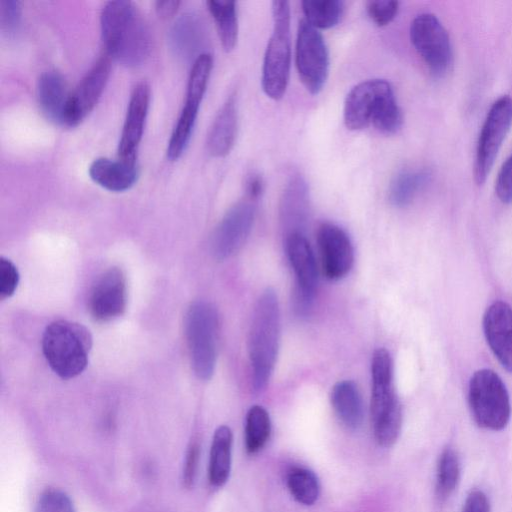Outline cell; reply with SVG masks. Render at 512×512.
Instances as JSON below:
<instances>
[{
    "label": "cell",
    "instance_id": "obj_14",
    "mask_svg": "<svg viewBox=\"0 0 512 512\" xmlns=\"http://www.w3.org/2000/svg\"><path fill=\"white\" fill-rule=\"evenodd\" d=\"M254 218L255 208L249 202H239L228 210L212 237V253L217 259L229 258L243 246Z\"/></svg>",
    "mask_w": 512,
    "mask_h": 512
},
{
    "label": "cell",
    "instance_id": "obj_41",
    "mask_svg": "<svg viewBox=\"0 0 512 512\" xmlns=\"http://www.w3.org/2000/svg\"><path fill=\"white\" fill-rule=\"evenodd\" d=\"M264 190L263 178L258 174L250 175L245 182V191L250 199H257Z\"/></svg>",
    "mask_w": 512,
    "mask_h": 512
},
{
    "label": "cell",
    "instance_id": "obj_23",
    "mask_svg": "<svg viewBox=\"0 0 512 512\" xmlns=\"http://www.w3.org/2000/svg\"><path fill=\"white\" fill-rule=\"evenodd\" d=\"M330 401L335 414L348 429L359 428L363 421V402L357 385L351 380L337 382L331 389Z\"/></svg>",
    "mask_w": 512,
    "mask_h": 512
},
{
    "label": "cell",
    "instance_id": "obj_12",
    "mask_svg": "<svg viewBox=\"0 0 512 512\" xmlns=\"http://www.w3.org/2000/svg\"><path fill=\"white\" fill-rule=\"evenodd\" d=\"M285 248L296 280L292 298L293 310L298 317L305 318L312 310L318 284L314 253L301 232L287 234Z\"/></svg>",
    "mask_w": 512,
    "mask_h": 512
},
{
    "label": "cell",
    "instance_id": "obj_29",
    "mask_svg": "<svg viewBox=\"0 0 512 512\" xmlns=\"http://www.w3.org/2000/svg\"><path fill=\"white\" fill-rule=\"evenodd\" d=\"M305 20L316 29H329L337 25L344 12L340 0H306L302 2Z\"/></svg>",
    "mask_w": 512,
    "mask_h": 512
},
{
    "label": "cell",
    "instance_id": "obj_22",
    "mask_svg": "<svg viewBox=\"0 0 512 512\" xmlns=\"http://www.w3.org/2000/svg\"><path fill=\"white\" fill-rule=\"evenodd\" d=\"M169 36L172 49L180 57L190 59L203 54L200 50L205 41V29L198 15L194 13L182 15L174 23Z\"/></svg>",
    "mask_w": 512,
    "mask_h": 512
},
{
    "label": "cell",
    "instance_id": "obj_21",
    "mask_svg": "<svg viewBox=\"0 0 512 512\" xmlns=\"http://www.w3.org/2000/svg\"><path fill=\"white\" fill-rule=\"evenodd\" d=\"M238 129L236 102L233 96L222 105L214 119L208 136L207 150L214 157H224L233 148Z\"/></svg>",
    "mask_w": 512,
    "mask_h": 512
},
{
    "label": "cell",
    "instance_id": "obj_13",
    "mask_svg": "<svg viewBox=\"0 0 512 512\" xmlns=\"http://www.w3.org/2000/svg\"><path fill=\"white\" fill-rule=\"evenodd\" d=\"M110 70V57L102 55L70 93L62 125L77 126L92 111L106 86Z\"/></svg>",
    "mask_w": 512,
    "mask_h": 512
},
{
    "label": "cell",
    "instance_id": "obj_4",
    "mask_svg": "<svg viewBox=\"0 0 512 512\" xmlns=\"http://www.w3.org/2000/svg\"><path fill=\"white\" fill-rule=\"evenodd\" d=\"M393 360L385 348L374 351L371 361V421L374 437L383 447L393 445L401 431V405L394 387Z\"/></svg>",
    "mask_w": 512,
    "mask_h": 512
},
{
    "label": "cell",
    "instance_id": "obj_38",
    "mask_svg": "<svg viewBox=\"0 0 512 512\" xmlns=\"http://www.w3.org/2000/svg\"><path fill=\"white\" fill-rule=\"evenodd\" d=\"M495 191L503 203L512 202V154L503 163L498 173Z\"/></svg>",
    "mask_w": 512,
    "mask_h": 512
},
{
    "label": "cell",
    "instance_id": "obj_42",
    "mask_svg": "<svg viewBox=\"0 0 512 512\" xmlns=\"http://www.w3.org/2000/svg\"><path fill=\"white\" fill-rule=\"evenodd\" d=\"M179 5V0H159L155 3V9L159 17L166 19L172 17L176 13Z\"/></svg>",
    "mask_w": 512,
    "mask_h": 512
},
{
    "label": "cell",
    "instance_id": "obj_15",
    "mask_svg": "<svg viewBox=\"0 0 512 512\" xmlns=\"http://www.w3.org/2000/svg\"><path fill=\"white\" fill-rule=\"evenodd\" d=\"M317 243L326 278L338 280L347 275L354 262L353 246L347 233L333 223H322L317 230Z\"/></svg>",
    "mask_w": 512,
    "mask_h": 512
},
{
    "label": "cell",
    "instance_id": "obj_32",
    "mask_svg": "<svg viewBox=\"0 0 512 512\" xmlns=\"http://www.w3.org/2000/svg\"><path fill=\"white\" fill-rule=\"evenodd\" d=\"M212 66L213 58L208 52L199 55L194 60L188 79L185 103L200 106L207 88Z\"/></svg>",
    "mask_w": 512,
    "mask_h": 512
},
{
    "label": "cell",
    "instance_id": "obj_27",
    "mask_svg": "<svg viewBox=\"0 0 512 512\" xmlns=\"http://www.w3.org/2000/svg\"><path fill=\"white\" fill-rule=\"evenodd\" d=\"M305 183L294 179L288 186L282 200L281 215L284 225L289 229L287 234L301 232L307 212V194Z\"/></svg>",
    "mask_w": 512,
    "mask_h": 512
},
{
    "label": "cell",
    "instance_id": "obj_3",
    "mask_svg": "<svg viewBox=\"0 0 512 512\" xmlns=\"http://www.w3.org/2000/svg\"><path fill=\"white\" fill-rule=\"evenodd\" d=\"M280 340V310L277 295L268 288L254 306L248 336L251 385L263 391L274 370Z\"/></svg>",
    "mask_w": 512,
    "mask_h": 512
},
{
    "label": "cell",
    "instance_id": "obj_20",
    "mask_svg": "<svg viewBox=\"0 0 512 512\" xmlns=\"http://www.w3.org/2000/svg\"><path fill=\"white\" fill-rule=\"evenodd\" d=\"M91 179L101 187L121 192L131 188L138 179L136 163L105 157L95 159L89 167Z\"/></svg>",
    "mask_w": 512,
    "mask_h": 512
},
{
    "label": "cell",
    "instance_id": "obj_6",
    "mask_svg": "<svg viewBox=\"0 0 512 512\" xmlns=\"http://www.w3.org/2000/svg\"><path fill=\"white\" fill-rule=\"evenodd\" d=\"M273 32L264 54L261 86L267 97L281 99L287 89L291 64L290 5L272 2Z\"/></svg>",
    "mask_w": 512,
    "mask_h": 512
},
{
    "label": "cell",
    "instance_id": "obj_17",
    "mask_svg": "<svg viewBox=\"0 0 512 512\" xmlns=\"http://www.w3.org/2000/svg\"><path fill=\"white\" fill-rule=\"evenodd\" d=\"M150 101V87L141 81L133 88L118 145L121 160L136 163Z\"/></svg>",
    "mask_w": 512,
    "mask_h": 512
},
{
    "label": "cell",
    "instance_id": "obj_8",
    "mask_svg": "<svg viewBox=\"0 0 512 512\" xmlns=\"http://www.w3.org/2000/svg\"><path fill=\"white\" fill-rule=\"evenodd\" d=\"M217 331L215 308L204 301L193 303L185 317V333L193 370L202 380L210 379L215 369Z\"/></svg>",
    "mask_w": 512,
    "mask_h": 512
},
{
    "label": "cell",
    "instance_id": "obj_10",
    "mask_svg": "<svg viewBox=\"0 0 512 512\" xmlns=\"http://www.w3.org/2000/svg\"><path fill=\"white\" fill-rule=\"evenodd\" d=\"M295 63L299 78L312 95L321 92L329 74V54L323 36L305 19L298 26Z\"/></svg>",
    "mask_w": 512,
    "mask_h": 512
},
{
    "label": "cell",
    "instance_id": "obj_30",
    "mask_svg": "<svg viewBox=\"0 0 512 512\" xmlns=\"http://www.w3.org/2000/svg\"><path fill=\"white\" fill-rule=\"evenodd\" d=\"M287 487L300 504L313 505L320 494V484L315 473L304 467H294L287 475Z\"/></svg>",
    "mask_w": 512,
    "mask_h": 512
},
{
    "label": "cell",
    "instance_id": "obj_18",
    "mask_svg": "<svg viewBox=\"0 0 512 512\" xmlns=\"http://www.w3.org/2000/svg\"><path fill=\"white\" fill-rule=\"evenodd\" d=\"M483 329L495 357L512 372V307L503 301L492 303L484 314Z\"/></svg>",
    "mask_w": 512,
    "mask_h": 512
},
{
    "label": "cell",
    "instance_id": "obj_39",
    "mask_svg": "<svg viewBox=\"0 0 512 512\" xmlns=\"http://www.w3.org/2000/svg\"><path fill=\"white\" fill-rule=\"evenodd\" d=\"M199 458V446L196 443L190 444L184 463L183 469V482L185 486L190 487L193 485L196 476V470Z\"/></svg>",
    "mask_w": 512,
    "mask_h": 512
},
{
    "label": "cell",
    "instance_id": "obj_19",
    "mask_svg": "<svg viewBox=\"0 0 512 512\" xmlns=\"http://www.w3.org/2000/svg\"><path fill=\"white\" fill-rule=\"evenodd\" d=\"M37 100L47 119L63 124L70 93L63 76L56 70L43 72L37 81Z\"/></svg>",
    "mask_w": 512,
    "mask_h": 512
},
{
    "label": "cell",
    "instance_id": "obj_35",
    "mask_svg": "<svg viewBox=\"0 0 512 512\" xmlns=\"http://www.w3.org/2000/svg\"><path fill=\"white\" fill-rule=\"evenodd\" d=\"M399 3L390 0H372L366 3L370 20L378 27L388 25L397 15Z\"/></svg>",
    "mask_w": 512,
    "mask_h": 512
},
{
    "label": "cell",
    "instance_id": "obj_33",
    "mask_svg": "<svg viewBox=\"0 0 512 512\" xmlns=\"http://www.w3.org/2000/svg\"><path fill=\"white\" fill-rule=\"evenodd\" d=\"M460 479V464L455 451L446 448L442 451L436 474V490L440 498L448 497L457 487Z\"/></svg>",
    "mask_w": 512,
    "mask_h": 512
},
{
    "label": "cell",
    "instance_id": "obj_40",
    "mask_svg": "<svg viewBox=\"0 0 512 512\" xmlns=\"http://www.w3.org/2000/svg\"><path fill=\"white\" fill-rule=\"evenodd\" d=\"M462 512H490L486 495L480 490L471 491L466 497Z\"/></svg>",
    "mask_w": 512,
    "mask_h": 512
},
{
    "label": "cell",
    "instance_id": "obj_11",
    "mask_svg": "<svg viewBox=\"0 0 512 512\" xmlns=\"http://www.w3.org/2000/svg\"><path fill=\"white\" fill-rule=\"evenodd\" d=\"M511 125L512 98L503 95L491 105L478 137L474 162L477 184L486 181Z\"/></svg>",
    "mask_w": 512,
    "mask_h": 512
},
{
    "label": "cell",
    "instance_id": "obj_1",
    "mask_svg": "<svg viewBox=\"0 0 512 512\" xmlns=\"http://www.w3.org/2000/svg\"><path fill=\"white\" fill-rule=\"evenodd\" d=\"M106 54L128 67L142 64L149 55L150 33L134 4L126 0L107 2L100 16Z\"/></svg>",
    "mask_w": 512,
    "mask_h": 512
},
{
    "label": "cell",
    "instance_id": "obj_25",
    "mask_svg": "<svg viewBox=\"0 0 512 512\" xmlns=\"http://www.w3.org/2000/svg\"><path fill=\"white\" fill-rule=\"evenodd\" d=\"M431 177L429 170L424 168L405 169L391 181L388 198L392 205L405 207L428 184Z\"/></svg>",
    "mask_w": 512,
    "mask_h": 512
},
{
    "label": "cell",
    "instance_id": "obj_5",
    "mask_svg": "<svg viewBox=\"0 0 512 512\" xmlns=\"http://www.w3.org/2000/svg\"><path fill=\"white\" fill-rule=\"evenodd\" d=\"M91 346L89 330L67 320L50 323L42 337V349L49 366L64 379L73 378L86 368Z\"/></svg>",
    "mask_w": 512,
    "mask_h": 512
},
{
    "label": "cell",
    "instance_id": "obj_16",
    "mask_svg": "<svg viewBox=\"0 0 512 512\" xmlns=\"http://www.w3.org/2000/svg\"><path fill=\"white\" fill-rule=\"evenodd\" d=\"M127 302L126 278L121 269L110 268L96 281L89 297L92 317L100 322L123 314Z\"/></svg>",
    "mask_w": 512,
    "mask_h": 512
},
{
    "label": "cell",
    "instance_id": "obj_2",
    "mask_svg": "<svg viewBox=\"0 0 512 512\" xmlns=\"http://www.w3.org/2000/svg\"><path fill=\"white\" fill-rule=\"evenodd\" d=\"M343 119L349 130H362L371 124L386 135L397 133L403 123L393 88L384 79H369L355 85L345 98Z\"/></svg>",
    "mask_w": 512,
    "mask_h": 512
},
{
    "label": "cell",
    "instance_id": "obj_7",
    "mask_svg": "<svg viewBox=\"0 0 512 512\" xmlns=\"http://www.w3.org/2000/svg\"><path fill=\"white\" fill-rule=\"evenodd\" d=\"M468 400L473 418L480 427L498 431L508 424L511 414L509 394L493 370L480 369L472 375Z\"/></svg>",
    "mask_w": 512,
    "mask_h": 512
},
{
    "label": "cell",
    "instance_id": "obj_9",
    "mask_svg": "<svg viewBox=\"0 0 512 512\" xmlns=\"http://www.w3.org/2000/svg\"><path fill=\"white\" fill-rule=\"evenodd\" d=\"M410 40L434 76L445 75L453 63L449 34L432 13L418 14L410 24Z\"/></svg>",
    "mask_w": 512,
    "mask_h": 512
},
{
    "label": "cell",
    "instance_id": "obj_34",
    "mask_svg": "<svg viewBox=\"0 0 512 512\" xmlns=\"http://www.w3.org/2000/svg\"><path fill=\"white\" fill-rule=\"evenodd\" d=\"M34 512H76L70 497L56 488L46 489L39 496Z\"/></svg>",
    "mask_w": 512,
    "mask_h": 512
},
{
    "label": "cell",
    "instance_id": "obj_37",
    "mask_svg": "<svg viewBox=\"0 0 512 512\" xmlns=\"http://www.w3.org/2000/svg\"><path fill=\"white\" fill-rule=\"evenodd\" d=\"M19 282V273L15 265L4 257L0 258V299L14 294Z\"/></svg>",
    "mask_w": 512,
    "mask_h": 512
},
{
    "label": "cell",
    "instance_id": "obj_36",
    "mask_svg": "<svg viewBox=\"0 0 512 512\" xmlns=\"http://www.w3.org/2000/svg\"><path fill=\"white\" fill-rule=\"evenodd\" d=\"M21 20V6L17 0L0 1V26L7 34L17 31Z\"/></svg>",
    "mask_w": 512,
    "mask_h": 512
},
{
    "label": "cell",
    "instance_id": "obj_28",
    "mask_svg": "<svg viewBox=\"0 0 512 512\" xmlns=\"http://www.w3.org/2000/svg\"><path fill=\"white\" fill-rule=\"evenodd\" d=\"M271 433V421L266 409L260 405L252 406L245 420V447L248 453L260 451L267 443Z\"/></svg>",
    "mask_w": 512,
    "mask_h": 512
},
{
    "label": "cell",
    "instance_id": "obj_31",
    "mask_svg": "<svg viewBox=\"0 0 512 512\" xmlns=\"http://www.w3.org/2000/svg\"><path fill=\"white\" fill-rule=\"evenodd\" d=\"M199 106L185 103L167 146V157L177 160L184 152L195 124Z\"/></svg>",
    "mask_w": 512,
    "mask_h": 512
},
{
    "label": "cell",
    "instance_id": "obj_24",
    "mask_svg": "<svg viewBox=\"0 0 512 512\" xmlns=\"http://www.w3.org/2000/svg\"><path fill=\"white\" fill-rule=\"evenodd\" d=\"M233 434L226 425L219 426L213 435L208 463V479L213 487H222L231 471Z\"/></svg>",
    "mask_w": 512,
    "mask_h": 512
},
{
    "label": "cell",
    "instance_id": "obj_26",
    "mask_svg": "<svg viewBox=\"0 0 512 512\" xmlns=\"http://www.w3.org/2000/svg\"><path fill=\"white\" fill-rule=\"evenodd\" d=\"M207 7L217 27L223 49H234L238 39V18L236 3L226 0L207 1Z\"/></svg>",
    "mask_w": 512,
    "mask_h": 512
}]
</instances>
